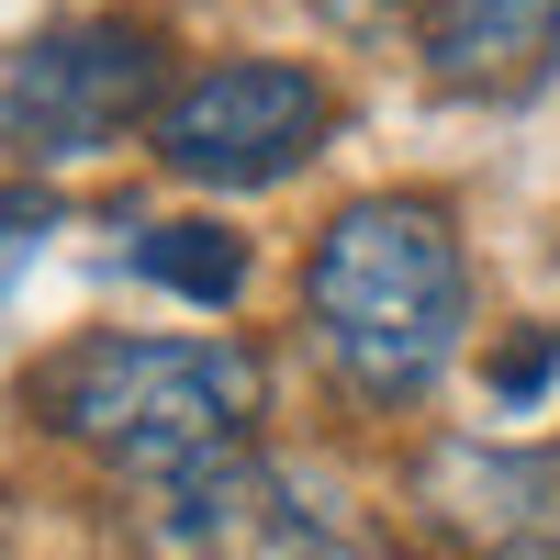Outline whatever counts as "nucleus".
Returning a JSON list of instances; mask_svg holds the SVG:
<instances>
[{
	"mask_svg": "<svg viewBox=\"0 0 560 560\" xmlns=\"http://www.w3.org/2000/svg\"><path fill=\"white\" fill-rule=\"evenodd\" d=\"M280 560H393V549H382V538H359V527H337V516H314Z\"/></svg>",
	"mask_w": 560,
	"mask_h": 560,
	"instance_id": "0eeeda50",
	"label": "nucleus"
},
{
	"mask_svg": "<svg viewBox=\"0 0 560 560\" xmlns=\"http://www.w3.org/2000/svg\"><path fill=\"white\" fill-rule=\"evenodd\" d=\"M314 147H325V90L292 57H224L202 79H179L158 113V158L202 191H269Z\"/></svg>",
	"mask_w": 560,
	"mask_h": 560,
	"instance_id": "20e7f679",
	"label": "nucleus"
},
{
	"mask_svg": "<svg viewBox=\"0 0 560 560\" xmlns=\"http://www.w3.org/2000/svg\"><path fill=\"white\" fill-rule=\"evenodd\" d=\"M34 236H45V202H23V191H0V280H12V269L34 258Z\"/></svg>",
	"mask_w": 560,
	"mask_h": 560,
	"instance_id": "6e6552de",
	"label": "nucleus"
},
{
	"mask_svg": "<svg viewBox=\"0 0 560 560\" xmlns=\"http://www.w3.org/2000/svg\"><path fill=\"white\" fill-rule=\"evenodd\" d=\"M415 57L448 102H527L560 68V0H415Z\"/></svg>",
	"mask_w": 560,
	"mask_h": 560,
	"instance_id": "39448f33",
	"label": "nucleus"
},
{
	"mask_svg": "<svg viewBox=\"0 0 560 560\" xmlns=\"http://www.w3.org/2000/svg\"><path fill=\"white\" fill-rule=\"evenodd\" d=\"M135 269L168 280V292H191V303H224V292L247 280V247L224 236V224H158V236L135 247Z\"/></svg>",
	"mask_w": 560,
	"mask_h": 560,
	"instance_id": "423d86ee",
	"label": "nucleus"
},
{
	"mask_svg": "<svg viewBox=\"0 0 560 560\" xmlns=\"http://www.w3.org/2000/svg\"><path fill=\"white\" fill-rule=\"evenodd\" d=\"M158 113L168 102H158V34L147 23H57L0 68V135L45 168L102 158Z\"/></svg>",
	"mask_w": 560,
	"mask_h": 560,
	"instance_id": "7ed1b4c3",
	"label": "nucleus"
},
{
	"mask_svg": "<svg viewBox=\"0 0 560 560\" xmlns=\"http://www.w3.org/2000/svg\"><path fill=\"white\" fill-rule=\"evenodd\" d=\"M303 314H314V348L337 359V382L359 404H415L459 359V325H471L459 224L427 191L348 202L303 258Z\"/></svg>",
	"mask_w": 560,
	"mask_h": 560,
	"instance_id": "f257e3e1",
	"label": "nucleus"
},
{
	"mask_svg": "<svg viewBox=\"0 0 560 560\" xmlns=\"http://www.w3.org/2000/svg\"><path fill=\"white\" fill-rule=\"evenodd\" d=\"M23 404L57 427L68 448H90L102 471H124V493H147L168 471H202V459H236L258 448V359L236 337H102L57 348L23 382Z\"/></svg>",
	"mask_w": 560,
	"mask_h": 560,
	"instance_id": "f03ea898",
	"label": "nucleus"
}]
</instances>
